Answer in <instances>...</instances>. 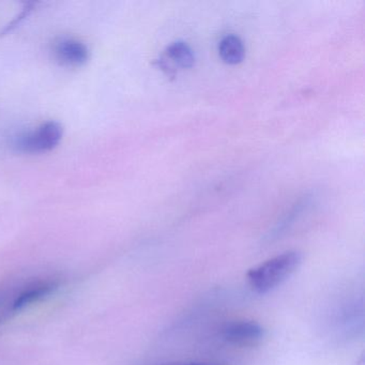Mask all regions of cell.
I'll list each match as a JSON object with an SVG mask.
<instances>
[{"label": "cell", "mask_w": 365, "mask_h": 365, "mask_svg": "<svg viewBox=\"0 0 365 365\" xmlns=\"http://www.w3.org/2000/svg\"><path fill=\"white\" fill-rule=\"evenodd\" d=\"M302 255L297 251L279 254L247 273L250 285L258 294H266L281 285L298 268Z\"/></svg>", "instance_id": "cell-1"}, {"label": "cell", "mask_w": 365, "mask_h": 365, "mask_svg": "<svg viewBox=\"0 0 365 365\" xmlns=\"http://www.w3.org/2000/svg\"><path fill=\"white\" fill-rule=\"evenodd\" d=\"M63 134V129L61 123L48 121L34 131L19 135L14 140V147L21 153H48L58 146Z\"/></svg>", "instance_id": "cell-2"}, {"label": "cell", "mask_w": 365, "mask_h": 365, "mask_svg": "<svg viewBox=\"0 0 365 365\" xmlns=\"http://www.w3.org/2000/svg\"><path fill=\"white\" fill-rule=\"evenodd\" d=\"M221 335L226 341L234 345L251 346L262 339L264 329L257 322L238 320L226 324L222 329Z\"/></svg>", "instance_id": "cell-3"}, {"label": "cell", "mask_w": 365, "mask_h": 365, "mask_svg": "<svg viewBox=\"0 0 365 365\" xmlns=\"http://www.w3.org/2000/svg\"><path fill=\"white\" fill-rule=\"evenodd\" d=\"M57 58L72 67L85 65L89 59V51L82 42L74 39H61L55 46Z\"/></svg>", "instance_id": "cell-4"}, {"label": "cell", "mask_w": 365, "mask_h": 365, "mask_svg": "<svg viewBox=\"0 0 365 365\" xmlns=\"http://www.w3.org/2000/svg\"><path fill=\"white\" fill-rule=\"evenodd\" d=\"M219 53L224 63L238 65L245 59V48L240 38L235 35H227L220 41Z\"/></svg>", "instance_id": "cell-5"}, {"label": "cell", "mask_w": 365, "mask_h": 365, "mask_svg": "<svg viewBox=\"0 0 365 365\" xmlns=\"http://www.w3.org/2000/svg\"><path fill=\"white\" fill-rule=\"evenodd\" d=\"M166 56L185 69L193 67L195 63V55L193 51L183 41H177L170 44L166 48Z\"/></svg>", "instance_id": "cell-6"}, {"label": "cell", "mask_w": 365, "mask_h": 365, "mask_svg": "<svg viewBox=\"0 0 365 365\" xmlns=\"http://www.w3.org/2000/svg\"><path fill=\"white\" fill-rule=\"evenodd\" d=\"M31 9H33V4H29V5L24 8V10H23V12L20 14V16H18L19 19H16V20H14L11 24H9V26H7L5 29H4L3 34L9 33V31H11L12 29H14V27H16V25L21 22V21L24 20V19L29 16V12L31 11Z\"/></svg>", "instance_id": "cell-7"}, {"label": "cell", "mask_w": 365, "mask_h": 365, "mask_svg": "<svg viewBox=\"0 0 365 365\" xmlns=\"http://www.w3.org/2000/svg\"><path fill=\"white\" fill-rule=\"evenodd\" d=\"M163 365H213V364H206V363H187V362H174V363H166V364Z\"/></svg>", "instance_id": "cell-8"}]
</instances>
